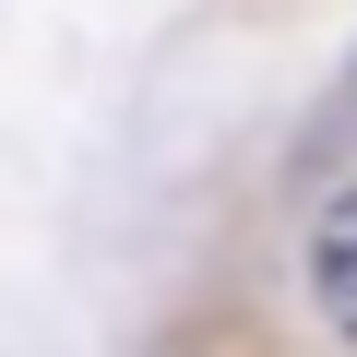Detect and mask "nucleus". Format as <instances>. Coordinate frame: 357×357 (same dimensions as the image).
I'll return each mask as SVG.
<instances>
[{"instance_id": "f257e3e1", "label": "nucleus", "mask_w": 357, "mask_h": 357, "mask_svg": "<svg viewBox=\"0 0 357 357\" xmlns=\"http://www.w3.org/2000/svg\"><path fill=\"white\" fill-rule=\"evenodd\" d=\"M310 298H321V321L357 345V178L310 215Z\"/></svg>"}]
</instances>
